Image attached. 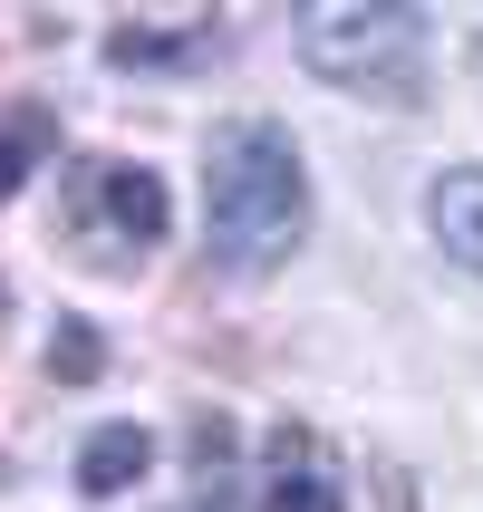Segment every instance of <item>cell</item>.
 <instances>
[{"label":"cell","instance_id":"ba28073f","mask_svg":"<svg viewBox=\"0 0 483 512\" xmlns=\"http://www.w3.org/2000/svg\"><path fill=\"white\" fill-rule=\"evenodd\" d=\"M39 145H49V116H10V126H0V194H20V184H29Z\"/></svg>","mask_w":483,"mask_h":512},{"label":"cell","instance_id":"7a4b0ae2","mask_svg":"<svg viewBox=\"0 0 483 512\" xmlns=\"http://www.w3.org/2000/svg\"><path fill=\"white\" fill-rule=\"evenodd\" d=\"M300 58L310 78L377 97V107H416L426 97V20L397 0H339V10H300Z\"/></svg>","mask_w":483,"mask_h":512},{"label":"cell","instance_id":"9c48e42d","mask_svg":"<svg viewBox=\"0 0 483 512\" xmlns=\"http://www.w3.org/2000/svg\"><path fill=\"white\" fill-rule=\"evenodd\" d=\"M49 368H58V377H87V368H97V329H78V319H68V329L49 339Z\"/></svg>","mask_w":483,"mask_h":512},{"label":"cell","instance_id":"5b68a950","mask_svg":"<svg viewBox=\"0 0 483 512\" xmlns=\"http://www.w3.org/2000/svg\"><path fill=\"white\" fill-rule=\"evenodd\" d=\"M426 232H435V252L455 261V271L483 281V165H455V174L426 184Z\"/></svg>","mask_w":483,"mask_h":512},{"label":"cell","instance_id":"6da1fadb","mask_svg":"<svg viewBox=\"0 0 483 512\" xmlns=\"http://www.w3.org/2000/svg\"><path fill=\"white\" fill-rule=\"evenodd\" d=\"M310 232V165L281 116H232L203 145V242L223 271H271Z\"/></svg>","mask_w":483,"mask_h":512},{"label":"cell","instance_id":"277c9868","mask_svg":"<svg viewBox=\"0 0 483 512\" xmlns=\"http://www.w3.org/2000/svg\"><path fill=\"white\" fill-rule=\"evenodd\" d=\"M87 223L107 232L116 252H155L165 242V184L145 165H97L87 174Z\"/></svg>","mask_w":483,"mask_h":512},{"label":"cell","instance_id":"3957f363","mask_svg":"<svg viewBox=\"0 0 483 512\" xmlns=\"http://www.w3.org/2000/svg\"><path fill=\"white\" fill-rule=\"evenodd\" d=\"M261 512H348L339 493V464L310 426H281L271 435V464H261Z\"/></svg>","mask_w":483,"mask_h":512},{"label":"cell","instance_id":"8992f818","mask_svg":"<svg viewBox=\"0 0 483 512\" xmlns=\"http://www.w3.org/2000/svg\"><path fill=\"white\" fill-rule=\"evenodd\" d=\"M145 474H155V435L126 426V416L97 426V435L78 445V493H97V503H107V493H136Z\"/></svg>","mask_w":483,"mask_h":512},{"label":"cell","instance_id":"52a82bcc","mask_svg":"<svg viewBox=\"0 0 483 512\" xmlns=\"http://www.w3.org/2000/svg\"><path fill=\"white\" fill-rule=\"evenodd\" d=\"M223 49V29L213 20H194V29H107V58L116 68H194V58H213Z\"/></svg>","mask_w":483,"mask_h":512}]
</instances>
